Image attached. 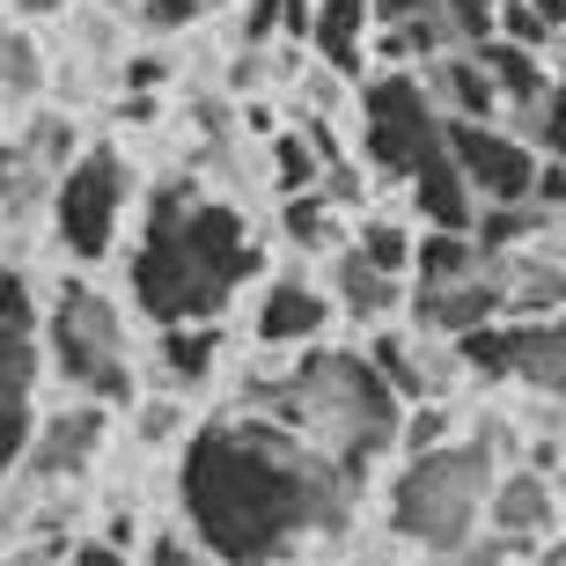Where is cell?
<instances>
[{
    "instance_id": "obj_1",
    "label": "cell",
    "mask_w": 566,
    "mask_h": 566,
    "mask_svg": "<svg viewBox=\"0 0 566 566\" xmlns=\"http://www.w3.org/2000/svg\"><path fill=\"white\" fill-rule=\"evenodd\" d=\"M354 485L360 471L332 463L280 420H258L235 405L229 420H207L185 441L177 463V501L185 530L207 559H302L324 537L354 530Z\"/></svg>"
},
{
    "instance_id": "obj_2",
    "label": "cell",
    "mask_w": 566,
    "mask_h": 566,
    "mask_svg": "<svg viewBox=\"0 0 566 566\" xmlns=\"http://www.w3.org/2000/svg\"><path fill=\"white\" fill-rule=\"evenodd\" d=\"M258 235L229 199H207L191 185H163L147 199L140 243H133V310L147 324H199L221 316L258 280Z\"/></svg>"
},
{
    "instance_id": "obj_3",
    "label": "cell",
    "mask_w": 566,
    "mask_h": 566,
    "mask_svg": "<svg viewBox=\"0 0 566 566\" xmlns=\"http://www.w3.org/2000/svg\"><path fill=\"white\" fill-rule=\"evenodd\" d=\"M302 360H287L280 376H258L243 382V412L258 420H280L287 434H302L310 449H324L332 463L360 471V463H376L398 434V412L405 398L390 382L376 376V360L368 354H346V346H294Z\"/></svg>"
},
{
    "instance_id": "obj_4",
    "label": "cell",
    "mask_w": 566,
    "mask_h": 566,
    "mask_svg": "<svg viewBox=\"0 0 566 566\" xmlns=\"http://www.w3.org/2000/svg\"><path fill=\"white\" fill-rule=\"evenodd\" d=\"M501 427H479L471 441L449 434L420 457H405V471L390 479V537H405V552H420V559H463L479 545L485 485L501 471Z\"/></svg>"
},
{
    "instance_id": "obj_5",
    "label": "cell",
    "mask_w": 566,
    "mask_h": 566,
    "mask_svg": "<svg viewBox=\"0 0 566 566\" xmlns=\"http://www.w3.org/2000/svg\"><path fill=\"white\" fill-rule=\"evenodd\" d=\"M38 354L60 368L66 390H82L96 405H118L133 390V360H126V324L96 287H60L44 310Z\"/></svg>"
},
{
    "instance_id": "obj_6",
    "label": "cell",
    "mask_w": 566,
    "mask_h": 566,
    "mask_svg": "<svg viewBox=\"0 0 566 566\" xmlns=\"http://www.w3.org/2000/svg\"><path fill=\"white\" fill-rule=\"evenodd\" d=\"M126 163L111 147H74L52 169V229H60L66 258H111L118 221H126Z\"/></svg>"
},
{
    "instance_id": "obj_7",
    "label": "cell",
    "mask_w": 566,
    "mask_h": 566,
    "mask_svg": "<svg viewBox=\"0 0 566 566\" xmlns=\"http://www.w3.org/2000/svg\"><path fill=\"white\" fill-rule=\"evenodd\" d=\"M457 360L471 368L479 382H523L537 398H559L566 382V346H559V316H485L471 332L449 338Z\"/></svg>"
},
{
    "instance_id": "obj_8",
    "label": "cell",
    "mask_w": 566,
    "mask_h": 566,
    "mask_svg": "<svg viewBox=\"0 0 566 566\" xmlns=\"http://www.w3.org/2000/svg\"><path fill=\"white\" fill-rule=\"evenodd\" d=\"M441 140V104L427 96V82L412 74H376V82L360 88V147H368V163L382 177H405V169L420 163V147Z\"/></svg>"
},
{
    "instance_id": "obj_9",
    "label": "cell",
    "mask_w": 566,
    "mask_h": 566,
    "mask_svg": "<svg viewBox=\"0 0 566 566\" xmlns=\"http://www.w3.org/2000/svg\"><path fill=\"white\" fill-rule=\"evenodd\" d=\"M441 140H449V155H457V169H463V185H471L479 207L530 199V185H537V147L501 133L493 118H449V111H441Z\"/></svg>"
},
{
    "instance_id": "obj_10",
    "label": "cell",
    "mask_w": 566,
    "mask_h": 566,
    "mask_svg": "<svg viewBox=\"0 0 566 566\" xmlns=\"http://www.w3.org/2000/svg\"><path fill=\"white\" fill-rule=\"evenodd\" d=\"M485 515L501 537H515V552H545L559 559V479L552 471H493L485 485Z\"/></svg>"
},
{
    "instance_id": "obj_11",
    "label": "cell",
    "mask_w": 566,
    "mask_h": 566,
    "mask_svg": "<svg viewBox=\"0 0 566 566\" xmlns=\"http://www.w3.org/2000/svg\"><path fill=\"white\" fill-rule=\"evenodd\" d=\"M38 324L0 310V479L22 463V441L38 420Z\"/></svg>"
},
{
    "instance_id": "obj_12",
    "label": "cell",
    "mask_w": 566,
    "mask_h": 566,
    "mask_svg": "<svg viewBox=\"0 0 566 566\" xmlns=\"http://www.w3.org/2000/svg\"><path fill=\"white\" fill-rule=\"evenodd\" d=\"M501 302H507L501 258H479V265H471V273H457V280H420L412 316H420V332L457 338V332H471V324H485V316H501Z\"/></svg>"
},
{
    "instance_id": "obj_13",
    "label": "cell",
    "mask_w": 566,
    "mask_h": 566,
    "mask_svg": "<svg viewBox=\"0 0 566 566\" xmlns=\"http://www.w3.org/2000/svg\"><path fill=\"white\" fill-rule=\"evenodd\" d=\"M104 449V405L88 398L60 420H30V441H22V463L38 471V479H82L88 457Z\"/></svg>"
},
{
    "instance_id": "obj_14",
    "label": "cell",
    "mask_w": 566,
    "mask_h": 566,
    "mask_svg": "<svg viewBox=\"0 0 566 566\" xmlns=\"http://www.w3.org/2000/svg\"><path fill=\"white\" fill-rule=\"evenodd\" d=\"M332 332V294L310 287L302 273L258 287V346H310Z\"/></svg>"
},
{
    "instance_id": "obj_15",
    "label": "cell",
    "mask_w": 566,
    "mask_h": 566,
    "mask_svg": "<svg viewBox=\"0 0 566 566\" xmlns=\"http://www.w3.org/2000/svg\"><path fill=\"white\" fill-rule=\"evenodd\" d=\"M449 118H501V88L485 82V66L471 44H449V52H434V88H427Z\"/></svg>"
},
{
    "instance_id": "obj_16",
    "label": "cell",
    "mask_w": 566,
    "mask_h": 566,
    "mask_svg": "<svg viewBox=\"0 0 566 566\" xmlns=\"http://www.w3.org/2000/svg\"><path fill=\"white\" fill-rule=\"evenodd\" d=\"M163 382L169 390H199V382H213V368H221V316H199V324H163Z\"/></svg>"
},
{
    "instance_id": "obj_17",
    "label": "cell",
    "mask_w": 566,
    "mask_h": 566,
    "mask_svg": "<svg viewBox=\"0 0 566 566\" xmlns=\"http://www.w3.org/2000/svg\"><path fill=\"white\" fill-rule=\"evenodd\" d=\"M360 30H368V0H310V38L338 74H360Z\"/></svg>"
},
{
    "instance_id": "obj_18",
    "label": "cell",
    "mask_w": 566,
    "mask_h": 566,
    "mask_svg": "<svg viewBox=\"0 0 566 566\" xmlns=\"http://www.w3.org/2000/svg\"><path fill=\"white\" fill-rule=\"evenodd\" d=\"M405 280L398 273H376L360 251H338V280H332V302H346V310L360 316V324H376V316H390V302H398Z\"/></svg>"
},
{
    "instance_id": "obj_19",
    "label": "cell",
    "mask_w": 566,
    "mask_h": 566,
    "mask_svg": "<svg viewBox=\"0 0 566 566\" xmlns=\"http://www.w3.org/2000/svg\"><path fill=\"white\" fill-rule=\"evenodd\" d=\"M471 52H479L485 82L501 88V104H515V96H530V88H545V82H552L545 66H537V52H530V44H515V38H479Z\"/></svg>"
},
{
    "instance_id": "obj_20",
    "label": "cell",
    "mask_w": 566,
    "mask_h": 566,
    "mask_svg": "<svg viewBox=\"0 0 566 566\" xmlns=\"http://www.w3.org/2000/svg\"><path fill=\"white\" fill-rule=\"evenodd\" d=\"M507 118H515V140L537 147V155H559V82L530 88V96H515V104H501Z\"/></svg>"
},
{
    "instance_id": "obj_21",
    "label": "cell",
    "mask_w": 566,
    "mask_h": 566,
    "mask_svg": "<svg viewBox=\"0 0 566 566\" xmlns=\"http://www.w3.org/2000/svg\"><path fill=\"white\" fill-rule=\"evenodd\" d=\"M38 82H44L38 44L0 22V104H30V96H38Z\"/></svg>"
},
{
    "instance_id": "obj_22",
    "label": "cell",
    "mask_w": 566,
    "mask_h": 566,
    "mask_svg": "<svg viewBox=\"0 0 566 566\" xmlns=\"http://www.w3.org/2000/svg\"><path fill=\"white\" fill-rule=\"evenodd\" d=\"M287 235L294 243H302V251H332L338 243V221H332V199H324V191H294L287 199Z\"/></svg>"
},
{
    "instance_id": "obj_23",
    "label": "cell",
    "mask_w": 566,
    "mask_h": 566,
    "mask_svg": "<svg viewBox=\"0 0 566 566\" xmlns=\"http://www.w3.org/2000/svg\"><path fill=\"white\" fill-rule=\"evenodd\" d=\"M493 38H515V44H552L559 38V15L552 8H537V0H493Z\"/></svg>"
},
{
    "instance_id": "obj_24",
    "label": "cell",
    "mask_w": 566,
    "mask_h": 566,
    "mask_svg": "<svg viewBox=\"0 0 566 566\" xmlns=\"http://www.w3.org/2000/svg\"><path fill=\"white\" fill-rule=\"evenodd\" d=\"M354 251L368 258L376 273H398L405 280V265H412V229H405V221H360Z\"/></svg>"
},
{
    "instance_id": "obj_25",
    "label": "cell",
    "mask_w": 566,
    "mask_h": 566,
    "mask_svg": "<svg viewBox=\"0 0 566 566\" xmlns=\"http://www.w3.org/2000/svg\"><path fill=\"white\" fill-rule=\"evenodd\" d=\"M133 434L147 441V449H163V441L185 434V390H163V398L140 405V420H133Z\"/></svg>"
},
{
    "instance_id": "obj_26",
    "label": "cell",
    "mask_w": 566,
    "mask_h": 566,
    "mask_svg": "<svg viewBox=\"0 0 566 566\" xmlns=\"http://www.w3.org/2000/svg\"><path fill=\"white\" fill-rule=\"evenodd\" d=\"M140 552H147V559H155V566H177V559H207L191 530H155V537H147Z\"/></svg>"
},
{
    "instance_id": "obj_27",
    "label": "cell",
    "mask_w": 566,
    "mask_h": 566,
    "mask_svg": "<svg viewBox=\"0 0 566 566\" xmlns=\"http://www.w3.org/2000/svg\"><path fill=\"white\" fill-rule=\"evenodd\" d=\"M199 15V0H140V22L163 38V30H185V22Z\"/></svg>"
},
{
    "instance_id": "obj_28",
    "label": "cell",
    "mask_w": 566,
    "mask_h": 566,
    "mask_svg": "<svg viewBox=\"0 0 566 566\" xmlns=\"http://www.w3.org/2000/svg\"><path fill=\"white\" fill-rule=\"evenodd\" d=\"M280 177H287V191L316 185V155H310V147H302V140H294V133H287V140H280Z\"/></svg>"
},
{
    "instance_id": "obj_29",
    "label": "cell",
    "mask_w": 566,
    "mask_h": 566,
    "mask_svg": "<svg viewBox=\"0 0 566 566\" xmlns=\"http://www.w3.org/2000/svg\"><path fill=\"white\" fill-rule=\"evenodd\" d=\"M280 30V0H251V15H243V44H265Z\"/></svg>"
},
{
    "instance_id": "obj_30",
    "label": "cell",
    "mask_w": 566,
    "mask_h": 566,
    "mask_svg": "<svg viewBox=\"0 0 566 566\" xmlns=\"http://www.w3.org/2000/svg\"><path fill=\"white\" fill-rule=\"evenodd\" d=\"M376 22H412V15H434V0H368Z\"/></svg>"
},
{
    "instance_id": "obj_31",
    "label": "cell",
    "mask_w": 566,
    "mask_h": 566,
    "mask_svg": "<svg viewBox=\"0 0 566 566\" xmlns=\"http://www.w3.org/2000/svg\"><path fill=\"white\" fill-rule=\"evenodd\" d=\"M0 310H8V316H30V310H22V280L8 273V265H0Z\"/></svg>"
},
{
    "instance_id": "obj_32",
    "label": "cell",
    "mask_w": 566,
    "mask_h": 566,
    "mask_svg": "<svg viewBox=\"0 0 566 566\" xmlns=\"http://www.w3.org/2000/svg\"><path fill=\"white\" fill-rule=\"evenodd\" d=\"M155 82H163V60H155V52H147V60H133L126 88H155Z\"/></svg>"
}]
</instances>
